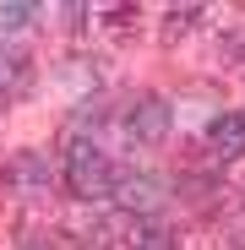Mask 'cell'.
Instances as JSON below:
<instances>
[{
	"mask_svg": "<svg viewBox=\"0 0 245 250\" xmlns=\"http://www.w3.org/2000/svg\"><path fill=\"white\" fill-rule=\"evenodd\" d=\"M60 174H66V190L82 196V201H98V196H109V185H114V169H109L104 147L88 142V136H71V142H66Z\"/></svg>",
	"mask_w": 245,
	"mask_h": 250,
	"instance_id": "1",
	"label": "cell"
},
{
	"mask_svg": "<svg viewBox=\"0 0 245 250\" xmlns=\"http://www.w3.org/2000/svg\"><path fill=\"white\" fill-rule=\"evenodd\" d=\"M120 131H126L136 147H153V142H163V136H169V104H163L158 93H142V98H131V104H126V114H120Z\"/></svg>",
	"mask_w": 245,
	"mask_h": 250,
	"instance_id": "2",
	"label": "cell"
},
{
	"mask_svg": "<svg viewBox=\"0 0 245 250\" xmlns=\"http://www.w3.org/2000/svg\"><path fill=\"white\" fill-rule=\"evenodd\" d=\"M207 147H213L218 158H240V152H245V114H240V109H229V114H218V120L207 125Z\"/></svg>",
	"mask_w": 245,
	"mask_h": 250,
	"instance_id": "3",
	"label": "cell"
},
{
	"mask_svg": "<svg viewBox=\"0 0 245 250\" xmlns=\"http://www.w3.org/2000/svg\"><path fill=\"white\" fill-rule=\"evenodd\" d=\"M126 245H131V250H180V234L163 223V218H131Z\"/></svg>",
	"mask_w": 245,
	"mask_h": 250,
	"instance_id": "4",
	"label": "cell"
},
{
	"mask_svg": "<svg viewBox=\"0 0 245 250\" xmlns=\"http://www.w3.org/2000/svg\"><path fill=\"white\" fill-rule=\"evenodd\" d=\"M6 180L22 185V190H44L49 185V158H38V152H17L6 163Z\"/></svg>",
	"mask_w": 245,
	"mask_h": 250,
	"instance_id": "5",
	"label": "cell"
},
{
	"mask_svg": "<svg viewBox=\"0 0 245 250\" xmlns=\"http://www.w3.org/2000/svg\"><path fill=\"white\" fill-rule=\"evenodd\" d=\"M33 17H38V6H27V0H17V6H0V27H11V33L27 27Z\"/></svg>",
	"mask_w": 245,
	"mask_h": 250,
	"instance_id": "6",
	"label": "cell"
},
{
	"mask_svg": "<svg viewBox=\"0 0 245 250\" xmlns=\"http://www.w3.org/2000/svg\"><path fill=\"white\" fill-rule=\"evenodd\" d=\"M196 17H201V6H185V11H169V27H163V38H180V33H191V27H196Z\"/></svg>",
	"mask_w": 245,
	"mask_h": 250,
	"instance_id": "7",
	"label": "cell"
}]
</instances>
